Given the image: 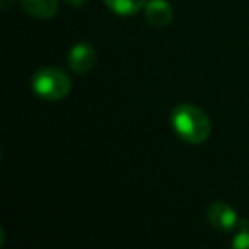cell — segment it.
<instances>
[{
	"label": "cell",
	"instance_id": "obj_1",
	"mask_svg": "<svg viewBox=\"0 0 249 249\" xmlns=\"http://www.w3.org/2000/svg\"><path fill=\"white\" fill-rule=\"evenodd\" d=\"M174 132L186 143H203L212 133V123L208 114L195 104H179L171 114Z\"/></svg>",
	"mask_w": 249,
	"mask_h": 249
},
{
	"label": "cell",
	"instance_id": "obj_2",
	"mask_svg": "<svg viewBox=\"0 0 249 249\" xmlns=\"http://www.w3.org/2000/svg\"><path fill=\"white\" fill-rule=\"evenodd\" d=\"M33 90L45 101H62L72 90V80L56 67L39 69L33 77Z\"/></svg>",
	"mask_w": 249,
	"mask_h": 249
},
{
	"label": "cell",
	"instance_id": "obj_3",
	"mask_svg": "<svg viewBox=\"0 0 249 249\" xmlns=\"http://www.w3.org/2000/svg\"><path fill=\"white\" fill-rule=\"evenodd\" d=\"M208 224L213 229H218L222 232H231L239 227V217L235 210L231 205L224 203V201H215L210 205L207 212Z\"/></svg>",
	"mask_w": 249,
	"mask_h": 249
},
{
	"label": "cell",
	"instance_id": "obj_4",
	"mask_svg": "<svg viewBox=\"0 0 249 249\" xmlns=\"http://www.w3.org/2000/svg\"><path fill=\"white\" fill-rule=\"evenodd\" d=\"M97 53L90 43H77L69 52V67L75 73H87L94 65H96Z\"/></svg>",
	"mask_w": 249,
	"mask_h": 249
},
{
	"label": "cell",
	"instance_id": "obj_5",
	"mask_svg": "<svg viewBox=\"0 0 249 249\" xmlns=\"http://www.w3.org/2000/svg\"><path fill=\"white\" fill-rule=\"evenodd\" d=\"M145 21L154 28H166L174 18V9L167 0H147L143 7Z\"/></svg>",
	"mask_w": 249,
	"mask_h": 249
},
{
	"label": "cell",
	"instance_id": "obj_6",
	"mask_svg": "<svg viewBox=\"0 0 249 249\" xmlns=\"http://www.w3.org/2000/svg\"><path fill=\"white\" fill-rule=\"evenodd\" d=\"M28 14L36 19H52L58 12V0H19Z\"/></svg>",
	"mask_w": 249,
	"mask_h": 249
},
{
	"label": "cell",
	"instance_id": "obj_7",
	"mask_svg": "<svg viewBox=\"0 0 249 249\" xmlns=\"http://www.w3.org/2000/svg\"><path fill=\"white\" fill-rule=\"evenodd\" d=\"M104 4L118 16H133L145 7L147 0H104Z\"/></svg>",
	"mask_w": 249,
	"mask_h": 249
},
{
	"label": "cell",
	"instance_id": "obj_8",
	"mask_svg": "<svg viewBox=\"0 0 249 249\" xmlns=\"http://www.w3.org/2000/svg\"><path fill=\"white\" fill-rule=\"evenodd\" d=\"M241 231L234 235L231 241V246L235 249H249V227L248 224H239Z\"/></svg>",
	"mask_w": 249,
	"mask_h": 249
},
{
	"label": "cell",
	"instance_id": "obj_9",
	"mask_svg": "<svg viewBox=\"0 0 249 249\" xmlns=\"http://www.w3.org/2000/svg\"><path fill=\"white\" fill-rule=\"evenodd\" d=\"M65 2L69 5H72V7H82L86 4V0H65Z\"/></svg>",
	"mask_w": 249,
	"mask_h": 249
}]
</instances>
